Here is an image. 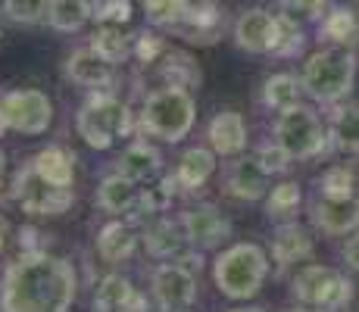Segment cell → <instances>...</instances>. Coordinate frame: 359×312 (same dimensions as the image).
I'll list each match as a JSON object with an SVG mask.
<instances>
[{
  "label": "cell",
  "mask_w": 359,
  "mask_h": 312,
  "mask_svg": "<svg viewBox=\"0 0 359 312\" xmlns=\"http://www.w3.org/2000/svg\"><path fill=\"white\" fill-rule=\"evenodd\" d=\"M79 290L72 262L47 250H29L0 278V312H69Z\"/></svg>",
  "instance_id": "1"
},
{
  "label": "cell",
  "mask_w": 359,
  "mask_h": 312,
  "mask_svg": "<svg viewBox=\"0 0 359 312\" xmlns=\"http://www.w3.org/2000/svg\"><path fill=\"white\" fill-rule=\"evenodd\" d=\"M356 72H359V60L353 47L328 44L306 57L300 81L309 100L322 103V107H337L353 91Z\"/></svg>",
  "instance_id": "2"
},
{
  "label": "cell",
  "mask_w": 359,
  "mask_h": 312,
  "mask_svg": "<svg viewBox=\"0 0 359 312\" xmlns=\"http://www.w3.org/2000/svg\"><path fill=\"white\" fill-rule=\"evenodd\" d=\"M269 278V256L259 244H231L212 262V281L229 300H250Z\"/></svg>",
  "instance_id": "3"
},
{
  "label": "cell",
  "mask_w": 359,
  "mask_h": 312,
  "mask_svg": "<svg viewBox=\"0 0 359 312\" xmlns=\"http://www.w3.org/2000/svg\"><path fill=\"white\" fill-rule=\"evenodd\" d=\"M197 119L194 94L184 85H165L154 91L141 107V128L165 144H178L191 135Z\"/></svg>",
  "instance_id": "4"
},
{
  "label": "cell",
  "mask_w": 359,
  "mask_h": 312,
  "mask_svg": "<svg viewBox=\"0 0 359 312\" xmlns=\"http://www.w3.org/2000/svg\"><path fill=\"white\" fill-rule=\"evenodd\" d=\"M272 135L291 154V159H316L328 154V147H334L328 125L322 122V116L309 103H297V107L281 109L272 125Z\"/></svg>",
  "instance_id": "5"
},
{
  "label": "cell",
  "mask_w": 359,
  "mask_h": 312,
  "mask_svg": "<svg viewBox=\"0 0 359 312\" xmlns=\"http://www.w3.org/2000/svg\"><path fill=\"white\" fill-rule=\"evenodd\" d=\"M291 294L300 306H309L316 312H341L353 300V281L337 269L313 262V266H303L294 275Z\"/></svg>",
  "instance_id": "6"
},
{
  "label": "cell",
  "mask_w": 359,
  "mask_h": 312,
  "mask_svg": "<svg viewBox=\"0 0 359 312\" xmlns=\"http://www.w3.org/2000/svg\"><path fill=\"white\" fill-rule=\"evenodd\" d=\"M75 131L94 150H109L116 137L131 131V113L122 100L109 94H94L75 116Z\"/></svg>",
  "instance_id": "7"
},
{
  "label": "cell",
  "mask_w": 359,
  "mask_h": 312,
  "mask_svg": "<svg viewBox=\"0 0 359 312\" xmlns=\"http://www.w3.org/2000/svg\"><path fill=\"white\" fill-rule=\"evenodd\" d=\"M13 200L32 216H63L69 206L75 203L72 187L53 184L34 169V163L22 165L13 178Z\"/></svg>",
  "instance_id": "8"
},
{
  "label": "cell",
  "mask_w": 359,
  "mask_h": 312,
  "mask_svg": "<svg viewBox=\"0 0 359 312\" xmlns=\"http://www.w3.org/2000/svg\"><path fill=\"white\" fill-rule=\"evenodd\" d=\"M53 125V103L44 91H10L0 97V128L19 135H44Z\"/></svg>",
  "instance_id": "9"
},
{
  "label": "cell",
  "mask_w": 359,
  "mask_h": 312,
  "mask_svg": "<svg viewBox=\"0 0 359 312\" xmlns=\"http://www.w3.org/2000/svg\"><path fill=\"white\" fill-rule=\"evenodd\" d=\"M287 38V22L281 16H272L269 10H244L234 22V44L247 53H278Z\"/></svg>",
  "instance_id": "10"
},
{
  "label": "cell",
  "mask_w": 359,
  "mask_h": 312,
  "mask_svg": "<svg viewBox=\"0 0 359 312\" xmlns=\"http://www.w3.org/2000/svg\"><path fill=\"white\" fill-rule=\"evenodd\" d=\"M150 290H154V300L163 312L191 309L197 297V278L182 262H163L150 278Z\"/></svg>",
  "instance_id": "11"
},
{
  "label": "cell",
  "mask_w": 359,
  "mask_h": 312,
  "mask_svg": "<svg viewBox=\"0 0 359 312\" xmlns=\"http://www.w3.org/2000/svg\"><path fill=\"white\" fill-rule=\"evenodd\" d=\"M182 228L188 244H194L197 250H216L231 238L229 216L212 203H197L194 210H188L182 216Z\"/></svg>",
  "instance_id": "12"
},
{
  "label": "cell",
  "mask_w": 359,
  "mask_h": 312,
  "mask_svg": "<svg viewBox=\"0 0 359 312\" xmlns=\"http://www.w3.org/2000/svg\"><path fill=\"white\" fill-rule=\"evenodd\" d=\"M309 219H313L316 231H322L325 238H344L353 234L359 228V200H334V197H316L309 206Z\"/></svg>",
  "instance_id": "13"
},
{
  "label": "cell",
  "mask_w": 359,
  "mask_h": 312,
  "mask_svg": "<svg viewBox=\"0 0 359 312\" xmlns=\"http://www.w3.org/2000/svg\"><path fill=\"white\" fill-rule=\"evenodd\" d=\"M66 75L88 91H103L116 79V62L103 57L97 47H81L66 60Z\"/></svg>",
  "instance_id": "14"
},
{
  "label": "cell",
  "mask_w": 359,
  "mask_h": 312,
  "mask_svg": "<svg viewBox=\"0 0 359 312\" xmlns=\"http://www.w3.org/2000/svg\"><path fill=\"white\" fill-rule=\"evenodd\" d=\"M206 137H210V147L216 150V156L244 154V147H247V122H244V116L234 113V109H222V113H216L210 119Z\"/></svg>",
  "instance_id": "15"
},
{
  "label": "cell",
  "mask_w": 359,
  "mask_h": 312,
  "mask_svg": "<svg viewBox=\"0 0 359 312\" xmlns=\"http://www.w3.org/2000/svg\"><path fill=\"white\" fill-rule=\"evenodd\" d=\"M269 178L272 175L262 169L257 156H241L229 169V194L234 200H244V203L262 200L269 194Z\"/></svg>",
  "instance_id": "16"
},
{
  "label": "cell",
  "mask_w": 359,
  "mask_h": 312,
  "mask_svg": "<svg viewBox=\"0 0 359 312\" xmlns=\"http://www.w3.org/2000/svg\"><path fill=\"white\" fill-rule=\"evenodd\" d=\"M313 256V238L303 225L297 222H285V225L275 228V238H272V259L278 269H287L294 262H303Z\"/></svg>",
  "instance_id": "17"
},
{
  "label": "cell",
  "mask_w": 359,
  "mask_h": 312,
  "mask_svg": "<svg viewBox=\"0 0 359 312\" xmlns=\"http://www.w3.org/2000/svg\"><path fill=\"white\" fill-rule=\"evenodd\" d=\"M137 200H141V187L137 182H131L126 175H109L103 178V184L97 187V206L113 216H122V212H135Z\"/></svg>",
  "instance_id": "18"
},
{
  "label": "cell",
  "mask_w": 359,
  "mask_h": 312,
  "mask_svg": "<svg viewBox=\"0 0 359 312\" xmlns=\"http://www.w3.org/2000/svg\"><path fill=\"white\" fill-rule=\"evenodd\" d=\"M319 34L328 41V44L353 47V41H359V10L356 6L334 4L325 13V19L319 22Z\"/></svg>",
  "instance_id": "19"
},
{
  "label": "cell",
  "mask_w": 359,
  "mask_h": 312,
  "mask_svg": "<svg viewBox=\"0 0 359 312\" xmlns=\"http://www.w3.org/2000/svg\"><path fill=\"white\" fill-rule=\"evenodd\" d=\"M331 144L341 154L359 156V103H337L328 122Z\"/></svg>",
  "instance_id": "20"
},
{
  "label": "cell",
  "mask_w": 359,
  "mask_h": 312,
  "mask_svg": "<svg viewBox=\"0 0 359 312\" xmlns=\"http://www.w3.org/2000/svg\"><path fill=\"white\" fill-rule=\"evenodd\" d=\"M94 16V4L91 0H50L47 6V25L53 32H81Z\"/></svg>",
  "instance_id": "21"
},
{
  "label": "cell",
  "mask_w": 359,
  "mask_h": 312,
  "mask_svg": "<svg viewBox=\"0 0 359 312\" xmlns=\"http://www.w3.org/2000/svg\"><path fill=\"white\" fill-rule=\"evenodd\" d=\"M119 163V175H126L131 178V182H150V178L160 172V165H163V159L160 154H156V147H150V144H131V147L122 150V156L116 159Z\"/></svg>",
  "instance_id": "22"
},
{
  "label": "cell",
  "mask_w": 359,
  "mask_h": 312,
  "mask_svg": "<svg viewBox=\"0 0 359 312\" xmlns=\"http://www.w3.org/2000/svg\"><path fill=\"white\" fill-rule=\"evenodd\" d=\"M212 172H216V150L212 147H191V150H184L182 159H178L175 178H178V184L194 191V187H203L210 182Z\"/></svg>",
  "instance_id": "23"
},
{
  "label": "cell",
  "mask_w": 359,
  "mask_h": 312,
  "mask_svg": "<svg viewBox=\"0 0 359 312\" xmlns=\"http://www.w3.org/2000/svg\"><path fill=\"white\" fill-rule=\"evenodd\" d=\"M303 94H306L303 91V81L291 72H278L262 85V103H266L269 109H275V113H281V109H287V107H297Z\"/></svg>",
  "instance_id": "24"
},
{
  "label": "cell",
  "mask_w": 359,
  "mask_h": 312,
  "mask_svg": "<svg viewBox=\"0 0 359 312\" xmlns=\"http://www.w3.org/2000/svg\"><path fill=\"white\" fill-rule=\"evenodd\" d=\"M97 253L107 262H122L135 253V231L122 222H109L97 234Z\"/></svg>",
  "instance_id": "25"
},
{
  "label": "cell",
  "mask_w": 359,
  "mask_h": 312,
  "mask_svg": "<svg viewBox=\"0 0 359 312\" xmlns=\"http://www.w3.org/2000/svg\"><path fill=\"white\" fill-rule=\"evenodd\" d=\"M32 163H34V169H38L41 175L47 178V182L63 184V187H72V182H75V163H72V156H69L63 147H47V150H41V154L34 156Z\"/></svg>",
  "instance_id": "26"
},
{
  "label": "cell",
  "mask_w": 359,
  "mask_h": 312,
  "mask_svg": "<svg viewBox=\"0 0 359 312\" xmlns=\"http://www.w3.org/2000/svg\"><path fill=\"white\" fill-rule=\"evenodd\" d=\"M131 306H141L137 294L131 290L128 281L122 278H107L97 290V300H94V312H128Z\"/></svg>",
  "instance_id": "27"
},
{
  "label": "cell",
  "mask_w": 359,
  "mask_h": 312,
  "mask_svg": "<svg viewBox=\"0 0 359 312\" xmlns=\"http://www.w3.org/2000/svg\"><path fill=\"white\" fill-rule=\"evenodd\" d=\"M281 6V19L294 25H306V22H322L325 13L331 10V0H278Z\"/></svg>",
  "instance_id": "28"
},
{
  "label": "cell",
  "mask_w": 359,
  "mask_h": 312,
  "mask_svg": "<svg viewBox=\"0 0 359 312\" xmlns=\"http://www.w3.org/2000/svg\"><path fill=\"white\" fill-rule=\"evenodd\" d=\"M319 194L322 197H334V200H347L356 197V175L347 165H331L322 172L319 178Z\"/></svg>",
  "instance_id": "29"
},
{
  "label": "cell",
  "mask_w": 359,
  "mask_h": 312,
  "mask_svg": "<svg viewBox=\"0 0 359 312\" xmlns=\"http://www.w3.org/2000/svg\"><path fill=\"white\" fill-rule=\"evenodd\" d=\"M144 13L154 25L160 29H172V25H182L184 16L191 13L188 0H144Z\"/></svg>",
  "instance_id": "30"
},
{
  "label": "cell",
  "mask_w": 359,
  "mask_h": 312,
  "mask_svg": "<svg viewBox=\"0 0 359 312\" xmlns=\"http://www.w3.org/2000/svg\"><path fill=\"white\" fill-rule=\"evenodd\" d=\"M300 200H303L300 184L285 182V184H275L272 191L266 194V210H269V216L285 219V216H294V212L300 210Z\"/></svg>",
  "instance_id": "31"
},
{
  "label": "cell",
  "mask_w": 359,
  "mask_h": 312,
  "mask_svg": "<svg viewBox=\"0 0 359 312\" xmlns=\"http://www.w3.org/2000/svg\"><path fill=\"white\" fill-rule=\"evenodd\" d=\"M178 234H184V228L178 231L172 222H156L154 228H147V250L154 256H172V253H178L182 240H188V238H178Z\"/></svg>",
  "instance_id": "32"
},
{
  "label": "cell",
  "mask_w": 359,
  "mask_h": 312,
  "mask_svg": "<svg viewBox=\"0 0 359 312\" xmlns=\"http://www.w3.org/2000/svg\"><path fill=\"white\" fill-rule=\"evenodd\" d=\"M50 0H4V16L16 25H34L47 19Z\"/></svg>",
  "instance_id": "33"
},
{
  "label": "cell",
  "mask_w": 359,
  "mask_h": 312,
  "mask_svg": "<svg viewBox=\"0 0 359 312\" xmlns=\"http://www.w3.org/2000/svg\"><path fill=\"white\" fill-rule=\"evenodd\" d=\"M91 47H97L103 57H109L113 62H119L128 53V41H126V34L119 32V25H107V22H103V29L94 34Z\"/></svg>",
  "instance_id": "34"
},
{
  "label": "cell",
  "mask_w": 359,
  "mask_h": 312,
  "mask_svg": "<svg viewBox=\"0 0 359 312\" xmlns=\"http://www.w3.org/2000/svg\"><path fill=\"white\" fill-rule=\"evenodd\" d=\"M257 159H259V165L269 172V175H285V172L291 169V163H294L291 154H287L278 141L262 144V147L257 150Z\"/></svg>",
  "instance_id": "35"
},
{
  "label": "cell",
  "mask_w": 359,
  "mask_h": 312,
  "mask_svg": "<svg viewBox=\"0 0 359 312\" xmlns=\"http://www.w3.org/2000/svg\"><path fill=\"white\" fill-rule=\"evenodd\" d=\"M128 13H131L128 0H100V4L94 6V16L107 25H122L128 19Z\"/></svg>",
  "instance_id": "36"
},
{
  "label": "cell",
  "mask_w": 359,
  "mask_h": 312,
  "mask_svg": "<svg viewBox=\"0 0 359 312\" xmlns=\"http://www.w3.org/2000/svg\"><path fill=\"white\" fill-rule=\"evenodd\" d=\"M160 53H163V41L156 38V34H144V38L137 41V57L144 62H154Z\"/></svg>",
  "instance_id": "37"
},
{
  "label": "cell",
  "mask_w": 359,
  "mask_h": 312,
  "mask_svg": "<svg viewBox=\"0 0 359 312\" xmlns=\"http://www.w3.org/2000/svg\"><path fill=\"white\" fill-rule=\"evenodd\" d=\"M344 262H347V269L359 272V228L347 238V244H344Z\"/></svg>",
  "instance_id": "38"
},
{
  "label": "cell",
  "mask_w": 359,
  "mask_h": 312,
  "mask_svg": "<svg viewBox=\"0 0 359 312\" xmlns=\"http://www.w3.org/2000/svg\"><path fill=\"white\" fill-rule=\"evenodd\" d=\"M4 178H6V154L0 150V187H4Z\"/></svg>",
  "instance_id": "39"
},
{
  "label": "cell",
  "mask_w": 359,
  "mask_h": 312,
  "mask_svg": "<svg viewBox=\"0 0 359 312\" xmlns=\"http://www.w3.org/2000/svg\"><path fill=\"white\" fill-rule=\"evenodd\" d=\"M231 312H266V309H259V306H238V309H231Z\"/></svg>",
  "instance_id": "40"
},
{
  "label": "cell",
  "mask_w": 359,
  "mask_h": 312,
  "mask_svg": "<svg viewBox=\"0 0 359 312\" xmlns=\"http://www.w3.org/2000/svg\"><path fill=\"white\" fill-rule=\"evenodd\" d=\"M287 312H316V309H309V306H294V309H287Z\"/></svg>",
  "instance_id": "41"
},
{
  "label": "cell",
  "mask_w": 359,
  "mask_h": 312,
  "mask_svg": "<svg viewBox=\"0 0 359 312\" xmlns=\"http://www.w3.org/2000/svg\"><path fill=\"white\" fill-rule=\"evenodd\" d=\"M353 6H356V10H359V0H353Z\"/></svg>",
  "instance_id": "42"
},
{
  "label": "cell",
  "mask_w": 359,
  "mask_h": 312,
  "mask_svg": "<svg viewBox=\"0 0 359 312\" xmlns=\"http://www.w3.org/2000/svg\"><path fill=\"white\" fill-rule=\"evenodd\" d=\"M0 247H4V234H0Z\"/></svg>",
  "instance_id": "43"
},
{
  "label": "cell",
  "mask_w": 359,
  "mask_h": 312,
  "mask_svg": "<svg viewBox=\"0 0 359 312\" xmlns=\"http://www.w3.org/2000/svg\"><path fill=\"white\" fill-rule=\"evenodd\" d=\"M341 312H344V309H341Z\"/></svg>",
  "instance_id": "44"
}]
</instances>
